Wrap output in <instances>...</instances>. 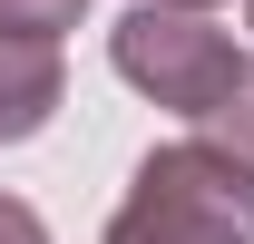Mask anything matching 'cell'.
Wrapping results in <instances>:
<instances>
[{"mask_svg": "<svg viewBox=\"0 0 254 244\" xmlns=\"http://www.w3.org/2000/svg\"><path fill=\"white\" fill-rule=\"evenodd\" d=\"M98 244H254V166H235L215 137H176L127 176Z\"/></svg>", "mask_w": 254, "mask_h": 244, "instance_id": "6da1fadb", "label": "cell"}, {"mask_svg": "<svg viewBox=\"0 0 254 244\" xmlns=\"http://www.w3.org/2000/svg\"><path fill=\"white\" fill-rule=\"evenodd\" d=\"M108 59H118V78L137 98H157V108H176V118H205L225 98V78H235V39L205 20V10H186V0H137L118 30H108Z\"/></svg>", "mask_w": 254, "mask_h": 244, "instance_id": "7a4b0ae2", "label": "cell"}, {"mask_svg": "<svg viewBox=\"0 0 254 244\" xmlns=\"http://www.w3.org/2000/svg\"><path fill=\"white\" fill-rule=\"evenodd\" d=\"M68 98V68H59V39H10L0 30V147H20L59 118Z\"/></svg>", "mask_w": 254, "mask_h": 244, "instance_id": "3957f363", "label": "cell"}, {"mask_svg": "<svg viewBox=\"0 0 254 244\" xmlns=\"http://www.w3.org/2000/svg\"><path fill=\"white\" fill-rule=\"evenodd\" d=\"M195 137H215V147L235 156V166H254V59L235 68V78H225V98L205 108V118H195Z\"/></svg>", "mask_w": 254, "mask_h": 244, "instance_id": "277c9868", "label": "cell"}, {"mask_svg": "<svg viewBox=\"0 0 254 244\" xmlns=\"http://www.w3.org/2000/svg\"><path fill=\"white\" fill-rule=\"evenodd\" d=\"M78 10L88 0H0V30L10 39H59V30H78Z\"/></svg>", "mask_w": 254, "mask_h": 244, "instance_id": "5b68a950", "label": "cell"}, {"mask_svg": "<svg viewBox=\"0 0 254 244\" xmlns=\"http://www.w3.org/2000/svg\"><path fill=\"white\" fill-rule=\"evenodd\" d=\"M0 244H49V225H39L20 195H0Z\"/></svg>", "mask_w": 254, "mask_h": 244, "instance_id": "8992f818", "label": "cell"}, {"mask_svg": "<svg viewBox=\"0 0 254 244\" xmlns=\"http://www.w3.org/2000/svg\"><path fill=\"white\" fill-rule=\"evenodd\" d=\"M186 10H215V0H186Z\"/></svg>", "mask_w": 254, "mask_h": 244, "instance_id": "52a82bcc", "label": "cell"}, {"mask_svg": "<svg viewBox=\"0 0 254 244\" xmlns=\"http://www.w3.org/2000/svg\"><path fill=\"white\" fill-rule=\"evenodd\" d=\"M245 10H254V0H245Z\"/></svg>", "mask_w": 254, "mask_h": 244, "instance_id": "ba28073f", "label": "cell"}]
</instances>
